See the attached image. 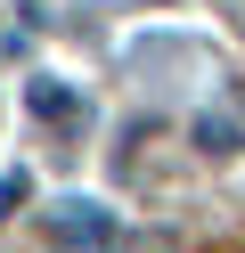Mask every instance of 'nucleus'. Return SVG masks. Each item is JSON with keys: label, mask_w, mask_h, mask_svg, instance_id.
Returning <instances> with one entry per match:
<instances>
[{"label": "nucleus", "mask_w": 245, "mask_h": 253, "mask_svg": "<svg viewBox=\"0 0 245 253\" xmlns=\"http://www.w3.org/2000/svg\"><path fill=\"white\" fill-rule=\"evenodd\" d=\"M49 229L65 237V245H114V220H106V204H90V196H65V204H49Z\"/></svg>", "instance_id": "1"}, {"label": "nucleus", "mask_w": 245, "mask_h": 253, "mask_svg": "<svg viewBox=\"0 0 245 253\" xmlns=\"http://www.w3.org/2000/svg\"><path fill=\"white\" fill-rule=\"evenodd\" d=\"M196 139H204V147H237V123H212V115H204V123H196Z\"/></svg>", "instance_id": "3"}, {"label": "nucleus", "mask_w": 245, "mask_h": 253, "mask_svg": "<svg viewBox=\"0 0 245 253\" xmlns=\"http://www.w3.org/2000/svg\"><path fill=\"white\" fill-rule=\"evenodd\" d=\"M25 106H33L41 123H57V131H82V123H90V98L65 90L57 74H33V82H25Z\"/></svg>", "instance_id": "2"}]
</instances>
